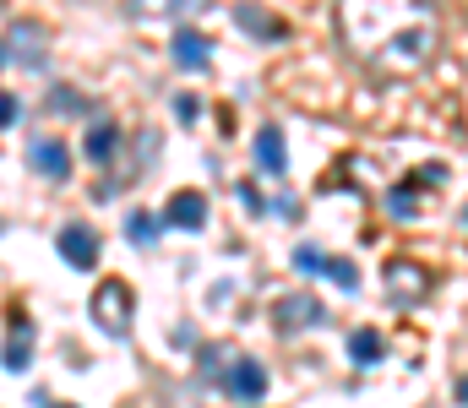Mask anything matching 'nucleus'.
Returning <instances> with one entry per match:
<instances>
[{
    "label": "nucleus",
    "instance_id": "1",
    "mask_svg": "<svg viewBox=\"0 0 468 408\" xmlns=\"http://www.w3.org/2000/svg\"><path fill=\"white\" fill-rule=\"evenodd\" d=\"M349 44L387 71H414L436 55V5L431 0H344Z\"/></svg>",
    "mask_w": 468,
    "mask_h": 408
},
{
    "label": "nucleus",
    "instance_id": "2",
    "mask_svg": "<svg viewBox=\"0 0 468 408\" xmlns=\"http://www.w3.org/2000/svg\"><path fill=\"white\" fill-rule=\"evenodd\" d=\"M93 321H99L110 338H125V332H131V321H136V294H131L125 277H104V283L93 288Z\"/></svg>",
    "mask_w": 468,
    "mask_h": 408
},
{
    "label": "nucleus",
    "instance_id": "3",
    "mask_svg": "<svg viewBox=\"0 0 468 408\" xmlns=\"http://www.w3.org/2000/svg\"><path fill=\"white\" fill-rule=\"evenodd\" d=\"M327 321V305L316 299V294H305V288H294V294H283L278 305H272V327L283 332V338H294V332H305V327H322Z\"/></svg>",
    "mask_w": 468,
    "mask_h": 408
},
{
    "label": "nucleus",
    "instance_id": "4",
    "mask_svg": "<svg viewBox=\"0 0 468 408\" xmlns=\"http://www.w3.org/2000/svg\"><path fill=\"white\" fill-rule=\"evenodd\" d=\"M218 387L229 392L234 403H261L267 398V365L250 360V354H229V371H224Z\"/></svg>",
    "mask_w": 468,
    "mask_h": 408
},
{
    "label": "nucleus",
    "instance_id": "5",
    "mask_svg": "<svg viewBox=\"0 0 468 408\" xmlns=\"http://www.w3.org/2000/svg\"><path fill=\"white\" fill-rule=\"evenodd\" d=\"M158 218H164V229H186V235H197V229H207V196H202V191H175L169 207H164Z\"/></svg>",
    "mask_w": 468,
    "mask_h": 408
},
{
    "label": "nucleus",
    "instance_id": "6",
    "mask_svg": "<svg viewBox=\"0 0 468 408\" xmlns=\"http://www.w3.org/2000/svg\"><path fill=\"white\" fill-rule=\"evenodd\" d=\"M425 288H431V272L420 267V262H387V294H392V305H414V299H425Z\"/></svg>",
    "mask_w": 468,
    "mask_h": 408
},
{
    "label": "nucleus",
    "instance_id": "7",
    "mask_svg": "<svg viewBox=\"0 0 468 408\" xmlns=\"http://www.w3.org/2000/svg\"><path fill=\"white\" fill-rule=\"evenodd\" d=\"M55 246H60L66 267H77V272H93V267H99V235H93L88 224H66Z\"/></svg>",
    "mask_w": 468,
    "mask_h": 408
},
{
    "label": "nucleus",
    "instance_id": "8",
    "mask_svg": "<svg viewBox=\"0 0 468 408\" xmlns=\"http://www.w3.org/2000/svg\"><path fill=\"white\" fill-rule=\"evenodd\" d=\"M27 163L44 174V180H66L71 174V147L60 136H33L27 141Z\"/></svg>",
    "mask_w": 468,
    "mask_h": 408
},
{
    "label": "nucleus",
    "instance_id": "9",
    "mask_svg": "<svg viewBox=\"0 0 468 408\" xmlns=\"http://www.w3.org/2000/svg\"><path fill=\"white\" fill-rule=\"evenodd\" d=\"M11 60H22V66H33V71L49 66V38H44L38 22H16V27H11Z\"/></svg>",
    "mask_w": 468,
    "mask_h": 408
},
{
    "label": "nucleus",
    "instance_id": "10",
    "mask_svg": "<svg viewBox=\"0 0 468 408\" xmlns=\"http://www.w3.org/2000/svg\"><path fill=\"white\" fill-rule=\"evenodd\" d=\"M250 152H256V169H261V174H283V169H289V147H283V131H278L272 120H267V126H256Z\"/></svg>",
    "mask_w": 468,
    "mask_h": 408
},
{
    "label": "nucleus",
    "instance_id": "11",
    "mask_svg": "<svg viewBox=\"0 0 468 408\" xmlns=\"http://www.w3.org/2000/svg\"><path fill=\"white\" fill-rule=\"evenodd\" d=\"M169 49H175V60H180L186 71L213 66V38H202L197 27H175V33H169Z\"/></svg>",
    "mask_w": 468,
    "mask_h": 408
},
{
    "label": "nucleus",
    "instance_id": "12",
    "mask_svg": "<svg viewBox=\"0 0 468 408\" xmlns=\"http://www.w3.org/2000/svg\"><path fill=\"white\" fill-rule=\"evenodd\" d=\"M234 22L250 33V38H261V44H278V38H289V27L267 11V5H256V0H245L239 11H234Z\"/></svg>",
    "mask_w": 468,
    "mask_h": 408
},
{
    "label": "nucleus",
    "instance_id": "13",
    "mask_svg": "<svg viewBox=\"0 0 468 408\" xmlns=\"http://www.w3.org/2000/svg\"><path fill=\"white\" fill-rule=\"evenodd\" d=\"M82 152H88V163H115L120 126H115V120H93V126H88V136H82Z\"/></svg>",
    "mask_w": 468,
    "mask_h": 408
},
{
    "label": "nucleus",
    "instance_id": "14",
    "mask_svg": "<svg viewBox=\"0 0 468 408\" xmlns=\"http://www.w3.org/2000/svg\"><path fill=\"white\" fill-rule=\"evenodd\" d=\"M349 360H354V365H381V360H387V338H381L376 327L349 332Z\"/></svg>",
    "mask_w": 468,
    "mask_h": 408
},
{
    "label": "nucleus",
    "instance_id": "15",
    "mask_svg": "<svg viewBox=\"0 0 468 408\" xmlns=\"http://www.w3.org/2000/svg\"><path fill=\"white\" fill-rule=\"evenodd\" d=\"M0 365H5V371H27V365H33V327H16V332L5 338Z\"/></svg>",
    "mask_w": 468,
    "mask_h": 408
},
{
    "label": "nucleus",
    "instance_id": "16",
    "mask_svg": "<svg viewBox=\"0 0 468 408\" xmlns=\"http://www.w3.org/2000/svg\"><path fill=\"white\" fill-rule=\"evenodd\" d=\"M387 213H392L398 224H409V218L420 213V180H409V185H392V191H387Z\"/></svg>",
    "mask_w": 468,
    "mask_h": 408
},
{
    "label": "nucleus",
    "instance_id": "17",
    "mask_svg": "<svg viewBox=\"0 0 468 408\" xmlns=\"http://www.w3.org/2000/svg\"><path fill=\"white\" fill-rule=\"evenodd\" d=\"M158 235H164V218H153V213H131L125 218V240L131 246H158Z\"/></svg>",
    "mask_w": 468,
    "mask_h": 408
},
{
    "label": "nucleus",
    "instance_id": "18",
    "mask_svg": "<svg viewBox=\"0 0 468 408\" xmlns=\"http://www.w3.org/2000/svg\"><path fill=\"white\" fill-rule=\"evenodd\" d=\"M224 371H229V354H224V349H202V354H197V376H202L207 387H218Z\"/></svg>",
    "mask_w": 468,
    "mask_h": 408
},
{
    "label": "nucleus",
    "instance_id": "19",
    "mask_svg": "<svg viewBox=\"0 0 468 408\" xmlns=\"http://www.w3.org/2000/svg\"><path fill=\"white\" fill-rule=\"evenodd\" d=\"M322 277H333L344 294H354V288H359V267H354L349 256H327V272H322Z\"/></svg>",
    "mask_w": 468,
    "mask_h": 408
},
{
    "label": "nucleus",
    "instance_id": "20",
    "mask_svg": "<svg viewBox=\"0 0 468 408\" xmlns=\"http://www.w3.org/2000/svg\"><path fill=\"white\" fill-rule=\"evenodd\" d=\"M294 267L305 272V277H316V272H327V256H322L316 246H300V251H294Z\"/></svg>",
    "mask_w": 468,
    "mask_h": 408
},
{
    "label": "nucleus",
    "instance_id": "21",
    "mask_svg": "<svg viewBox=\"0 0 468 408\" xmlns=\"http://www.w3.org/2000/svg\"><path fill=\"white\" fill-rule=\"evenodd\" d=\"M197 0H131V11L142 16V11H191Z\"/></svg>",
    "mask_w": 468,
    "mask_h": 408
},
{
    "label": "nucleus",
    "instance_id": "22",
    "mask_svg": "<svg viewBox=\"0 0 468 408\" xmlns=\"http://www.w3.org/2000/svg\"><path fill=\"white\" fill-rule=\"evenodd\" d=\"M16 115H22V104H16L11 93H0V131H5V126H16Z\"/></svg>",
    "mask_w": 468,
    "mask_h": 408
},
{
    "label": "nucleus",
    "instance_id": "23",
    "mask_svg": "<svg viewBox=\"0 0 468 408\" xmlns=\"http://www.w3.org/2000/svg\"><path fill=\"white\" fill-rule=\"evenodd\" d=\"M239 207H245V213H261V191L245 185V180H239Z\"/></svg>",
    "mask_w": 468,
    "mask_h": 408
},
{
    "label": "nucleus",
    "instance_id": "24",
    "mask_svg": "<svg viewBox=\"0 0 468 408\" xmlns=\"http://www.w3.org/2000/svg\"><path fill=\"white\" fill-rule=\"evenodd\" d=\"M197 110H202V104H197L191 93H180V99H175V115H180V120H197Z\"/></svg>",
    "mask_w": 468,
    "mask_h": 408
},
{
    "label": "nucleus",
    "instance_id": "25",
    "mask_svg": "<svg viewBox=\"0 0 468 408\" xmlns=\"http://www.w3.org/2000/svg\"><path fill=\"white\" fill-rule=\"evenodd\" d=\"M272 213H278V218H289V224H294V218H300V202H294V196H278V202H272Z\"/></svg>",
    "mask_w": 468,
    "mask_h": 408
},
{
    "label": "nucleus",
    "instance_id": "26",
    "mask_svg": "<svg viewBox=\"0 0 468 408\" xmlns=\"http://www.w3.org/2000/svg\"><path fill=\"white\" fill-rule=\"evenodd\" d=\"M452 398H458V403L468 408V376H458V387H452Z\"/></svg>",
    "mask_w": 468,
    "mask_h": 408
},
{
    "label": "nucleus",
    "instance_id": "27",
    "mask_svg": "<svg viewBox=\"0 0 468 408\" xmlns=\"http://www.w3.org/2000/svg\"><path fill=\"white\" fill-rule=\"evenodd\" d=\"M463 224H468V213H463Z\"/></svg>",
    "mask_w": 468,
    "mask_h": 408
},
{
    "label": "nucleus",
    "instance_id": "28",
    "mask_svg": "<svg viewBox=\"0 0 468 408\" xmlns=\"http://www.w3.org/2000/svg\"><path fill=\"white\" fill-rule=\"evenodd\" d=\"M60 408H66V403H60Z\"/></svg>",
    "mask_w": 468,
    "mask_h": 408
}]
</instances>
